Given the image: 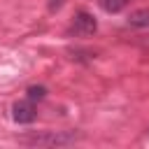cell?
<instances>
[{
  "instance_id": "cell-1",
  "label": "cell",
  "mask_w": 149,
  "mask_h": 149,
  "mask_svg": "<svg viewBox=\"0 0 149 149\" xmlns=\"http://www.w3.org/2000/svg\"><path fill=\"white\" fill-rule=\"evenodd\" d=\"M79 135L77 133H70V130H61V133H30V135H23L21 142L23 144H33V147H61V144H72L77 142Z\"/></svg>"
},
{
  "instance_id": "cell-2",
  "label": "cell",
  "mask_w": 149,
  "mask_h": 149,
  "mask_svg": "<svg viewBox=\"0 0 149 149\" xmlns=\"http://www.w3.org/2000/svg\"><path fill=\"white\" fill-rule=\"evenodd\" d=\"M98 30V21L93 19V14H88V12H77L74 14V21L70 23V28H68V33L70 35H77V37H88V35H93Z\"/></svg>"
},
{
  "instance_id": "cell-3",
  "label": "cell",
  "mask_w": 149,
  "mask_h": 149,
  "mask_svg": "<svg viewBox=\"0 0 149 149\" xmlns=\"http://www.w3.org/2000/svg\"><path fill=\"white\" fill-rule=\"evenodd\" d=\"M12 116H14V121L16 123H30V121H35V116H37V112H35V105H33V100L28 98V100H21V102H16L14 107H12Z\"/></svg>"
},
{
  "instance_id": "cell-4",
  "label": "cell",
  "mask_w": 149,
  "mask_h": 149,
  "mask_svg": "<svg viewBox=\"0 0 149 149\" xmlns=\"http://www.w3.org/2000/svg\"><path fill=\"white\" fill-rule=\"evenodd\" d=\"M128 23L133 26V28H149V9L144 7V9H135V12H130V16H128Z\"/></svg>"
},
{
  "instance_id": "cell-5",
  "label": "cell",
  "mask_w": 149,
  "mask_h": 149,
  "mask_svg": "<svg viewBox=\"0 0 149 149\" xmlns=\"http://www.w3.org/2000/svg\"><path fill=\"white\" fill-rule=\"evenodd\" d=\"M98 5H100L107 14H116V12H121V9L128 5V0H98Z\"/></svg>"
},
{
  "instance_id": "cell-6",
  "label": "cell",
  "mask_w": 149,
  "mask_h": 149,
  "mask_svg": "<svg viewBox=\"0 0 149 149\" xmlns=\"http://www.w3.org/2000/svg\"><path fill=\"white\" fill-rule=\"evenodd\" d=\"M44 95H47V88L44 86H30L28 88V98L30 100H42Z\"/></svg>"
},
{
  "instance_id": "cell-7",
  "label": "cell",
  "mask_w": 149,
  "mask_h": 149,
  "mask_svg": "<svg viewBox=\"0 0 149 149\" xmlns=\"http://www.w3.org/2000/svg\"><path fill=\"white\" fill-rule=\"evenodd\" d=\"M61 5H63V0H49V12H56V9H61Z\"/></svg>"
},
{
  "instance_id": "cell-8",
  "label": "cell",
  "mask_w": 149,
  "mask_h": 149,
  "mask_svg": "<svg viewBox=\"0 0 149 149\" xmlns=\"http://www.w3.org/2000/svg\"><path fill=\"white\" fill-rule=\"evenodd\" d=\"M147 133H149V130H147Z\"/></svg>"
}]
</instances>
